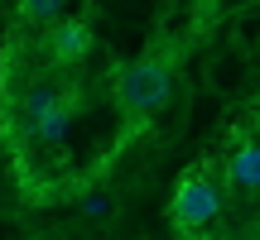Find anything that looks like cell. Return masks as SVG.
Here are the masks:
<instances>
[{
    "label": "cell",
    "instance_id": "4",
    "mask_svg": "<svg viewBox=\"0 0 260 240\" xmlns=\"http://www.w3.org/2000/svg\"><path fill=\"white\" fill-rule=\"evenodd\" d=\"M226 183H232L236 192H255L260 187V144H241L226 158Z\"/></svg>",
    "mask_w": 260,
    "mask_h": 240
},
{
    "label": "cell",
    "instance_id": "2",
    "mask_svg": "<svg viewBox=\"0 0 260 240\" xmlns=\"http://www.w3.org/2000/svg\"><path fill=\"white\" fill-rule=\"evenodd\" d=\"M217 212H222V202H217V187L212 178L203 173V168H188L183 178H178L174 197H169V221H174L178 235H203L207 226L217 221Z\"/></svg>",
    "mask_w": 260,
    "mask_h": 240
},
{
    "label": "cell",
    "instance_id": "3",
    "mask_svg": "<svg viewBox=\"0 0 260 240\" xmlns=\"http://www.w3.org/2000/svg\"><path fill=\"white\" fill-rule=\"evenodd\" d=\"M87 48H92V29H87V19H63V15H58L53 24L44 29V53H48V63H58V67L82 63Z\"/></svg>",
    "mask_w": 260,
    "mask_h": 240
},
{
    "label": "cell",
    "instance_id": "6",
    "mask_svg": "<svg viewBox=\"0 0 260 240\" xmlns=\"http://www.w3.org/2000/svg\"><path fill=\"white\" fill-rule=\"evenodd\" d=\"M63 15V0H19V24H53Z\"/></svg>",
    "mask_w": 260,
    "mask_h": 240
},
{
    "label": "cell",
    "instance_id": "1",
    "mask_svg": "<svg viewBox=\"0 0 260 240\" xmlns=\"http://www.w3.org/2000/svg\"><path fill=\"white\" fill-rule=\"evenodd\" d=\"M174 63H178L174 53H145V58H135V63L116 67L111 96H116V106H121V115L130 125L149 120L169 101V92H174Z\"/></svg>",
    "mask_w": 260,
    "mask_h": 240
},
{
    "label": "cell",
    "instance_id": "5",
    "mask_svg": "<svg viewBox=\"0 0 260 240\" xmlns=\"http://www.w3.org/2000/svg\"><path fill=\"white\" fill-rule=\"evenodd\" d=\"M68 96H73V92H63L44 115L34 120V130H29V135H34L39 144H58V139L68 135V120H73V101H68Z\"/></svg>",
    "mask_w": 260,
    "mask_h": 240
}]
</instances>
